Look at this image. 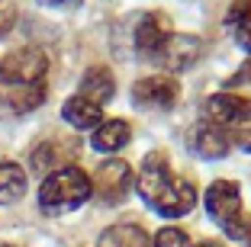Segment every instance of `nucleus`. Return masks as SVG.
<instances>
[{
	"label": "nucleus",
	"instance_id": "obj_16",
	"mask_svg": "<svg viewBox=\"0 0 251 247\" xmlns=\"http://www.w3.org/2000/svg\"><path fill=\"white\" fill-rule=\"evenodd\" d=\"M26 193V170L13 160H0V205H13Z\"/></svg>",
	"mask_w": 251,
	"mask_h": 247
},
{
	"label": "nucleus",
	"instance_id": "obj_14",
	"mask_svg": "<svg viewBox=\"0 0 251 247\" xmlns=\"http://www.w3.org/2000/svg\"><path fill=\"white\" fill-rule=\"evenodd\" d=\"M113 93H116V84H113L110 67L106 65L87 67V74L81 77V96H87L90 103H97V106H103L106 100H113Z\"/></svg>",
	"mask_w": 251,
	"mask_h": 247
},
{
	"label": "nucleus",
	"instance_id": "obj_4",
	"mask_svg": "<svg viewBox=\"0 0 251 247\" xmlns=\"http://www.w3.org/2000/svg\"><path fill=\"white\" fill-rule=\"evenodd\" d=\"M45 71H49V55L36 45L16 48L0 58V84L7 87H29V84H42Z\"/></svg>",
	"mask_w": 251,
	"mask_h": 247
},
{
	"label": "nucleus",
	"instance_id": "obj_2",
	"mask_svg": "<svg viewBox=\"0 0 251 247\" xmlns=\"http://www.w3.org/2000/svg\"><path fill=\"white\" fill-rule=\"evenodd\" d=\"M90 196H94L90 177L81 167L68 164V167L55 170V174H49L42 180V186H39V209L45 215H61V212L81 209Z\"/></svg>",
	"mask_w": 251,
	"mask_h": 247
},
{
	"label": "nucleus",
	"instance_id": "obj_12",
	"mask_svg": "<svg viewBox=\"0 0 251 247\" xmlns=\"http://www.w3.org/2000/svg\"><path fill=\"white\" fill-rule=\"evenodd\" d=\"M129 141H132V125L123 122V119H110V122H100L94 129L90 145L103 154H113V151H123Z\"/></svg>",
	"mask_w": 251,
	"mask_h": 247
},
{
	"label": "nucleus",
	"instance_id": "obj_15",
	"mask_svg": "<svg viewBox=\"0 0 251 247\" xmlns=\"http://www.w3.org/2000/svg\"><path fill=\"white\" fill-rule=\"evenodd\" d=\"M148 231L132 222H123V225H110L100 238H97V247H148Z\"/></svg>",
	"mask_w": 251,
	"mask_h": 247
},
{
	"label": "nucleus",
	"instance_id": "obj_26",
	"mask_svg": "<svg viewBox=\"0 0 251 247\" xmlns=\"http://www.w3.org/2000/svg\"><path fill=\"white\" fill-rule=\"evenodd\" d=\"M0 247H16V244H7V241H0Z\"/></svg>",
	"mask_w": 251,
	"mask_h": 247
},
{
	"label": "nucleus",
	"instance_id": "obj_5",
	"mask_svg": "<svg viewBox=\"0 0 251 247\" xmlns=\"http://www.w3.org/2000/svg\"><path fill=\"white\" fill-rule=\"evenodd\" d=\"M129 186H132V167H129L123 157H110V160H103V164L97 167L94 180H90V189H94V196L100 199L103 205H116V202H123L126 193H129Z\"/></svg>",
	"mask_w": 251,
	"mask_h": 247
},
{
	"label": "nucleus",
	"instance_id": "obj_11",
	"mask_svg": "<svg viewBox=\"0 0 251 247\" xmlns=\"http://www.w3.org/2000/svg\"><path fill=\"white\" fill-rule=\"evenodd\" d=\"M74 157V141H65V138H49L42 141V145L32 151V167L39 170V174H55V170L68 167Z\"/></svg>",
	"mask_w": 251,
	"mask_h": 247
},
{
	"label": "nucleus",
	"instance_id": "obj_18",
	"mask_svg": "<svg viewBox=\"0 0 251 247\" xmlns=\"http://www.w3.org/2000/svg\"><path fill=\"white\" fill-rule=\"evenodd\" d=\"M151 247H190V241H187V234L180 228H161L151 238Z\"/></svg>",
	"mask_w": 251,
	"mask_h": 247
},
{
	"label": "nucleus",
	"instance_id": "obj_23",
	"mask_svg": "<svg viewBox=\"0 0 251 247\" xmlns=\"http://www.w3.org/2000/svg\"><path fill=\"white\" fill-rule=\"evenodd\" d=\"M39 3H45V7H61V10H68V7H77L81 0H39Z\"/></svg>",
	"mask_w": 251,
	"mask_h": 247
},
{
	"label": "nucleus",
	"instance_id": "obj_1",
	"mask_svg": "<svg viewBox=\"0 0 251 247\" xmlns=\"http://www.w3.org/2000/svg\"><path fill=\"white\" fill-rule=\"evenodd\" d=\"M139 193L158 215L164 218H180L197 205V189L184 180V177H174L168 167V157L161 151L145 154L139 170Z\"/></svg>",
	"mask_w": 251,
	"mask_h": 247
},
{
	"label": "nucleus",
	"instance_id": "obj_21",
	"mask_svg": "<svg viewBox=\"0 0 251 247\" xmlns=\"http://www.w3.org/2000/svg\"><path fill=\"white\" fill-rule=\"evenodd\" d=\"M238 45H242L245 51H251V20L245 22V26H238Z\"/></svg>",
	"mask_w": 251,
	"mask_h": 247
},
{
	"label": "nucleus",
	"instance_id": "obj_20",
	"mask_svg": "<svg viewBox=\"0 0 251 247\" xmlns=\"http://www.w3.org/2000/svg\"><path fill=\"white\" fill-rule=\"evenodd\" d=\"M16 22V7L13 0H0V36H7Z\"/></svg>",
	"mask_w": 251,
	"mask_h": 247
},
{
	"label": "nucleus",
	"instance_id": "obj_19",
	"mask_svg": "<svg viewBox=\"0 0 251 247\" xmlns=\"http://www.w3.org/2000/svg\"><path fill=\"white\" fill-rule=\"evenodd\" d=\"M248 20H251V0H232L229 13H226V22L238 29V26H245Z\"/></svg>",
	"mask_w": 251,
	"mask_h": 247
},
{
	"label": "nucleus",
	"instance_id": "obj_17",
	"mask_svg": "<svg viewBox=\"0 0 251 247\" xmlns=\"http://www.w3.org/2000/svg\"><path fill=\"white\" fill-rule=\"evenodd\" d=\"M45 96H49V90H45V84H29V87H13L3 93V106L10 109V112H16V116H23V112H32V109H39L45 103Z\"/></svg>",
	"mask_w": 251,
	"mask_h": 247
},
{
	"label": "nucleus",
	"instance_id": "obj_7",
	"mask_svg": "<svg viewBox=\"0 0 251 247\" xmlns=\"http://www.w3.org/2000/svg\"><path fill=\"white\" fill-rule=\"evenodd\" d=\"M206 122L213 125H248L251 122V100L248 96H235V93H216L206 100L203 106Z\"/></svg>",
	"mask_w": 251,
	"mask_h": 247
},
{
	"label": "nucleus",
	"instance_id": "obj_25",
	"mask_svg": "<svg viewBox=\"0 0 251 247\" xmlns=\"http://www.w3.org/2000/svg\"><path fill=\"white\" fill-rule=\"evenodd\" d=\"M245 241H248V244H251V225H248V231H245Z\"/></svg>",
	"mask_w": 251,
	"mask_h": 247
},
{
	"label": "nucleus",
	"instance_id": "obj_10",
	"mask_svg": "<svg viewBox=\"0 0 251 247\" xmlns=\"http://www.w3.org/2000/svg\"><path fill=\"white\" fill-rule=\"evenodd\" d=\"M190 145H193V151L200 154V157H206V160H219V157H226L229 154V135H226V129H219V125H213V122H200V125H193V132H190Z\"/></svg>",
	"mask_w": 251,
	"mask_h": 247
},
{
	"label": "nucleus",
	"instance_id": "obj_3",
	"mask_svg": "<svg viewBox=\"0 0 251 247\" xmlns=\"http://www.w3.org/2000/svg\"><path fill=\"white\" fill-rule=\"evenodd\" d=\"M203 205H206L209 218H213L219 228H226L229 238H245L248 225L242 218V193H238L235 180H216L209 183L206 196H203Z\"/></svg>",
	"mask_w": 251,
	"mask_h": 247
},
{
	"label": "nucleus",
	"instance_id": "obj_24",
	"mask_svg": "<svg viewBox=\"0 0 251 247\" xmlns=\"http://www.w3.org/2000/svg\"><path fill=\"white\" fill-rule=\"evenodd\" d=\"M190 247H229V244H219V241H200V244H190Z\"/></svg>",
	"mask_w": 251,
	"mask_h": 247
},
{
	"label": "nucleus",
	"instance_id": "obj_8",
	"mask_svg": "<svg viewBox=\"0 0 251 247\" xmlns=\"http://www.w3.org/2000/svg\"><path fill=\"white\" fill-rule=\"evenodd\" d=\"M200 51H203V45H200L197 36L171 32L168 42L161 45V51L155 55V61H161V67H168V71H187V67L197 65Z\"/></svg>",
	"mask_w": 251,
	"mask_h": 247
},
{
	"label": "nucleus",
	"instance_id": "obj_13",
	"mask_svg": "<svg viewBox=\"0 0 251 247\" xmlns=\"http://www.w3.org/2000/svg\"><path fill=\"white\" fill-rule=\"evenodd\" d=\"M61 116H65V122L74 125V129H97V125L103 122V106H97L87 96L77 93V96H71V100H65Z\"/></svg>",
	"mask_w": 251,
	"mask_h": 247
},
{
	"label": "nucleus",
	"instance_id": "obj_22",
	"mask_svg": "<svg viewBox=\"0 0 251 247\" xmlns=\"http://www.w3.org/2000/svg\"><path fill=\"white\" fill-rule=\"evenodd\" d=\"M235 141H238V145L245 148V151H251V125H245V129H238Z\"/></svg>",
	"mask_w": 251,
	"mask_h": 247
},
{
	"label": "nucleus",
	"instance_id": "obj_9",
	"mask_svg": "<svg viewBox=\"0 0 251 247\" xmlns=\"http://www.w3.org/2000/svg\"><path fill=\"white\" fill-rule=\"evenodd\" d=\"M171 36V22L168 16L161 13H145L139 22H135V51H139L142 58H155L161 45L168 42Z\"/></svg>",
	"mask_w": 251,
	"mask_h": 247
},
{
	"label": "nucleus",
	"instance_id": "obj_6",
	"mask_svg": "<svg viewBox=\"0 0 251 247\" xmlns=\"http://www.w3.org/2000/svg\"><path fill=\"white\" fill-rule=\"evenodd\" d=\"M180 100V84L168 74H155V77H142L132 87V103L139 109H151V112H164Z\"/></svg>",
	"mask_w": 251,
	"mask_h": 247
}]
</instances>
